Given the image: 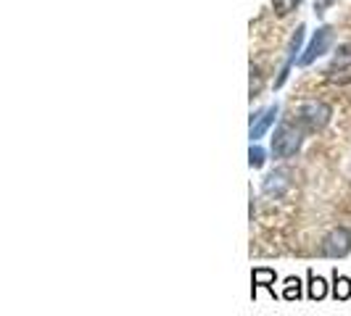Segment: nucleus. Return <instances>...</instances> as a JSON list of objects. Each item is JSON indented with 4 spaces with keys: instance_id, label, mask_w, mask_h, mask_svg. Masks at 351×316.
I'll use <instances>...</instances> for the list:
<instances>
[{
    "instance_id": "1a4fd4ad",
    "label": "nucleus",
    "mask_w": 351,
    "mask_h": 316,
    "mask_svg": "<svg viewBox=\"0 0 351 316\" xmlns=\"http://www.w3.org/2000/svg\"><path fill=\"white\" fill-rule=\"evenodd\" d=\"M275 277H278V274H275L272 269H264V266L262 269H254V274H251V282H254L251 295H256V287H267V290L275 295V287H272V285H275Z\"/></svg>"
},
{
    "instance_id": "9d476101",
    "label": "nucleus",
    "mask_w": 351,
    "mask_h": 316,
    "mask_svg": "<svg viewBox=\"0 0 351 316\" xmlns=\"http://www.w3.org/2000/svg\"><path fill=\"white\" fill-rule=\"evenodd\" d=\"M333 298L335 300H349L351 298V280L343 274H333Z\"/></svg>"
},
{
    "instance_id": "f8f14e48",
    "label": "nucleus",
    "mask_w": 351,
    "mask_h": 316,
    "mask_svg": "<svg viewBox=\"0 0 351 316\" xmlns=\"http://www.w3.org/2000/svg\"><path fill=\"white\" fill-rule=\"evenodd\" d=\"M264 161H267L264 148H259V145H254V142H251V148H248V166H251V169H262Z\"/></svg>"
},
{
    "instance_id": "9b49d317",
    "label": "nucleus",
    "mask_w": 351,
    "mask_h": 316,
    "mask_svg": "<svg viewBox=\"0 0 351 316\" xmlns=\"http://www.w3.org/2000/svg\"><path fill=\"white\" fill-rule=\"evenodd\" d=\"M306 277H309V298L312 300L325 298V295H328V282L322 280V277H317L315 272H309Z\"/></svg>"
},
{
    "instance_id": "ddd939ff",
    "label": "nucleus",
    "mask_w": 351,
    "mask_h": 316,
    "mask_svg": "<svg viewBox=\"0 0 351 316\" xmlns=\"http://www.w3.org/2000/svg\"><path fill=\"white\" fill-rule=\"evenodd\" d=\"M282 298H285V300H299L301 298V282L296 280V277H288V280H285Z\"/></svg>"
},
{
    "instance_id": "423d86ee",
    "label": "nucleus",
    "mask_w": 351,
    "mask_h": 316,
    "mask_svg": "<svg viewBox=\"0 0 351 316\" xmlns=\"http://www.w3.org/2000/svg\"><path fill=\"white\" fill-rule=\"evenodd\" d=\"M278 114H280V105L272 103V105H267V108H262V111H256V114L251 116V127H248V137H251V142H256L259 137H264V132L278 122Z\"/></svg>"
},
{
    "instance_id": "6e6552de",
    "label": "nucleus",
    "mask_w": 351,
    "mask_h": 316,
    "mask_svg": "<svg viewBox=\"0 0 351 316\" xmlns=\"http://www.w3.org/2000/svg\"><path fill=\"white\" fill-rule=\"evenodd\" d=\"M304 24H301L299 29H296V35L291 37V42H288V55H285V66H282L280 77H278V82H275V88H282V82H285V77H288V71H291V66L293 64H299V53H301V42H304Z\"/></svg>"
},
{
    "instance_id": "f257e3e1",
    "label": "nucleus",
    "mask_w": 351,
    "mask_h": 316,
    "mask_svg": "<svg viewBox=\"0 0 351 316\" xmlns=\"http://www.w3.org/2000/svg\"><path fill=\"white\" fill-rule=\"evenodd\" d=\"M299 148H301V132L293 124L282 122L275 129V137H272V153L278 158H291L296 156Z\"/></svg>"
},
{
    "instance_id": "20e7f679",
    "label": "nucleus",
    "mask_w": 351,
    "mask_h": 316,
    "mask_svg": "<svg viewBox=\"0 0 351 316\" xmlns=\"http://www.w3.org/2000/svg\"><path fill=\"white\" fill-rule=\"evenodd\" d=\"M299 122L309 129H322L330 122V105L319 103V101H306L299 108Z\"/></svg>"
},
{
    "instance_id": "f03ea898",
    "label": "nucleus",
    "mask_w": 351,
    "mask_h": 316,
    "mask_svg": "<svg viewBox=\"0 0 351 316\" xmlns=\"http://www.w3.org/2000/svg\"><path fill=\"white\" fill-rule=\"evenodd\" d=\"M330 45H333V29L330 27H319L315 35H312V40H309L306 51L301 53L299 66H309L312 61H317L319 55H325V53L330 51Z\"/></svg>"
},
{
    "instance_id": "4468645a",
    "label": "nucleus",
    "mask_w": 351,
    "mask_h": 316,
    "mask_svg": "<svg viewBox=\"0 0 351 316\" xmlns=\"http://www.w3.org/2000/svg\"><path fill=\"white\" fill-rule=\"evenodd\" d=\"M299 3H301V0H282L280 8H278V11H280V14H288V11H291L293 5H299Z\"/></svg>"
},
{
    "instance_id": "39448f33",
    "label": "nucleus",
    "mask_w": 351,
    "mask_h": 316,
    "mask_svg": "<svg viewBox=\"0 0 351 316\" xmlns=\"http://www.w3.org/2000/svg\"><path fill=\"white\" fill-rule=\"evenodd\" d=\"M349 250H351V232L343 227L333 229L325 237V243H322V253L328 259H343V256H349Z\"/></svg>"
},
{
    "instance_id": "7ed1b4c3",
    "label": "nucleus",
    "mask_w": 351,
    "mask_h": 316,
    "mask_svg": "<svg viewBox=\"0 0 351 316\" xmlns=\"http://www.w3.org/2000/svg\"><path fill=\"white\" fill-rule=\"evenodd\" d=\"M325 74H328L330 82H338V85L351 82V42L341 45V48L335 51L333 61H330V66L325 69Z\"/></svg>"
},
{
    "instance_id": "0eeeda50",
    "label": "nucleus",
    "mask_w": 351,
    "mask_h": 316,
    "mask_svg": "<svg viewBox=\"0 0 351 316\" xmlns=\"http://www.w3.org/2000/svg\"><path fill=\"white\" fill-rule=\"evenodd\" d=\"M288 187H291V172L288 169H275V172H269V174L264 176L262 190L269 198H282V195L288 193Z\"/></svg>"
}]
</instances>
